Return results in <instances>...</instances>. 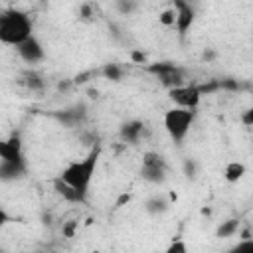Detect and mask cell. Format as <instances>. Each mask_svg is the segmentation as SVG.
I'll use <instances>...</instances> for the list:
<instances>
[{"label": "cell", "instance_id": "obj_1", "mask_svg": "<svg viewBox=\"0 0 253 253\" xmlns=\"http://www.w3.org/2000/svg\"><path fill=\"white\" fill-rule=\"evenodd\" d=\"M99 156H101V146L93 144L89 154L85 158H81V160L69 162L61 170L59 178L63 182H67L69 186H73L75 190H79L83 194H89V186L93 182V176H95V170H97V164H99Z\"/></svg>", "mask_w": 253, "mask_h": 253}, {"label": "cell", "instance_id": "obj_2", "mask_svg": "<svg viewBox=\"0 0 253 253\" xmlns=\"http://www.w3.org/2000/svg\"><path fill=\"white\" fill-rule=\"evenodd\" d=\"M34 32L32 18L22 10H4L0 12V43L16 47L20 42L30 38Z\"/></svg>", "mask_w": 253, "mask_h": 253}, {"label": "cell", "instance_id": "obj_3", "mask_svg": "<svg viewBox=\"0 0 253 253\" xmlns=\"http://www.w3.org/2000/svg\"><path fill=\"white\" fill-rule=\"evenodd\" d=\"M196 121V111L194 109H182V107H172L164 113V128L168 132V136L180 144L186 134L190 132L192 125Z\"/></svg>", "mask_w": 253, "mask_h": 253}, {"label": "cell", "instance_id": "obj_4", "mask_svg": "<svg viewBox=\"0 0 253 253\" xmlns=\"http://www.w3.org/2000/svg\"><path fill=\"white\" fill-rule=\"evenodd\" d=\"M146 71L152 73L166 89H172V87H178V85H184V83H186V73H184V69L178 67V65L172 63V61L148 63V65H146Z\"/></svg>", "mask_w": 253, "mask_h": 253}, {"label": "cell", "instance_id": "obj_5", "mask_svg": "<svg viewBox=\"0 0 253 253\" xmlns=\"http://www.w3.org/2000/svg\"><path fill=\"white\" fill-rule=\"evenodd\" d=\"M168 97L176 107L194 109V111L198 109V105L202 101V93H200L198 83H184V85L172 87V89H168Z\"/></svg>", "mask_w": 253, "mask_h": 253}, {"label": "cell", "instance_id": "obj_6", "mask_svg": "<svg viewBox=\"0 0 253 253\" xmlns=\"http://www.w3.org/2000/svg\"><path fill=\"white\" fill-rule=\"evenodd\" d=\"M16 51L18 55L26 61V63H40L43 57H45V51H43V45L40 43V40L32 34L30 38H26L24 42H20L16 45Z\"/></svg>", "mask_w": 253, "mask_h": 253}, {"label": "cell", "instance_id": "obj_7", "mask_svg": "<svg viewBox=\"0 0 253 253\" xmlns=\"http://www.w3.org/2000/svg\"><path fill=\"white\" fill-rule=\"evenodd\" d=\"M146 134H148V128H146V125H144L142 121H138V119L126 121V123H123L121 128H119V136H121V140L126 142V144H138Z\"/></svg>", "mask_w": 253, "mask_h": 253}, {"label": "cell", "instance_id": "obj_8", "mask_svg": "<svg viewBox=\"0 0 253 253\" xmlns=\"http://www.w3.org/2000/svg\"><path fill=\"white\" fill-rule=\"evenodd\" d=\"M51 117H53L55 121H59L63 126L73 128V126H79V125L85 123V119H87V109H85V105H75V107H69V109H63V111L51 113Z\"/></svg>", "mask_w": 253, "mask_h": 253}, {"label": "cell", "instance_id": "obj_9", "mask_svg": "<svg viewBox=\"0 0 253 253\" xmlns=\"http://www.w3.org/2000/svg\"><path fill=\"white\" fill-rule=\"evenodd\" d=\"M176 10V32L180 38H184L190 28L194 26V20H196V6H190V4H180V6H172Z\"/></svg>", "mask_w": 253, "mask_h": 253}, {"label": "cell", "instance_id": "obj_10", "mask_svg": "<svg viewBox=\"0 0 253 253\" xmlns=\"http://www.w3.org/2000/svg\"><path fill=\"white\" fill-rule=\"evenodd\" d=\"M28 172L26 158L22 160H0V180L2 182H16L22 180Z\"/></svg>", "mask_w": 253, "mask_h": 253}, {"label": "cell", "instance_id": "obj_11", "mask_svg": "<svg viewBox=\"0 0 253 253\" xmlns=\"http://www.w3.org/2000/svg\"><path fill=\"white\" fill-rule=\"evenodd\" d=\"M53 190L57 192V196L59 198H63L67 204H87V194H83V192H79V190H75L73 186H69L67 182H63L59 176L57 178H53Z\"/></svg>", "mask_w": 253, "mask_h": 253}, {"label": "cell", "instance_id": "obj_12", "mask_svg": "<svg viewBox=\"0 0 253 253\" xmlns=\"http://www.w3.org/2000/svg\"><path fill=\"white\" fill-rule=\"evenodd\" d=\"M22 140L20 134H12L8 140H0V160H22Z\"/></svg>", "mask_w": 253, "mask_h": 253}, {"label": "cell", "instance_id": "obj_13", "mask_svg": "<svg viewBox=\"0 0 253 253\" xmlns=\"http://www.w3.org/2000/svg\"><path fill=\"white\" fill-rule=\"evenodd\" d=\"M166 170L168 168H162V166H144L140 168V178L150 182V184H162L166 180Z\"/></svg>", "mask_w": 253, "mask_h": 253}, {"label": "cell", "instance_id": "obj_14", "mask_svg": "<svg viewBox=\"0 0 253 253\" xmlns=\"http://www.w3.org/2000/svg\"><path fill=\"white\" fill-rule=\"evenodd\" d=\"M245 172H247V168H245L243 162H229V164L223 168V178H225L229 184H235V182H239V180L245 176Z\"/></svg>", "mask_w": 253, "mask_h": 253}, {"label": "cell", "instance_id": "obj_15", "mask_svg": "<svg viewBox=\"0 0 253 253\" xmlns=\"http://www.w3.org/2000/svg\"><path fill=\"white\" fill-rule=\"evenodd\" d=\"M144 208H146L148 213L158 215V213H164V211L170 208V202H168L164 196H154V198H150V200L144 204Z\"/></svg>", "mask_w": 253, "mask_h": 253}, {"label": "cell", "instance_id": "obj_16", "mask_svg": "<svg viewBox=\"0 0 253 253\" xmlns=\"http://www.w3.org/2000/svg\"><path fill=\"white\" fill-rule=\"evenodd\" d=\"M239 225H241V221H239L237 217L225 219V221H221L219 227L215 229V237H233V235L237 233Z\"/></svg>", "mask_w": 253, "mask_h": 253}, {"label": "cell", "instance_id": "obj_17", "mask_svg": "<svg viewBox=\"0 0 253 253\" xmlns=\"http://www.w3.org/2000/svg\"><path fill=\"white\" fill-rule=\"evenodd\" d=\"M123 73H125V69L119 63H105L99 69V75L103 79H109V81H121L123 79Z\"/></svg>", "mask_w": 253, "mask_h": 253}, {"label": "cell", "instance_id": "obj_18", "mask_svg": "<svg viewBox=\"0 0 253 253\" xmlns=\"http://www.w3.org/2000/svg\"><path fill=\"white\" fill-rule=\"evenodd\" d=\"M24 85L30 89V91H43V87H45V81H43V77L40 75V73H36V71H28L26 75H24Z\"/></svg>", "mask_w": 253, "mask_h": 253}, {"label": "cell", "instance_id": "obj_19", "mask_svg": "<svg viewBox=\"0 0 253 253\" xmlns=\"http://www.w3.org/2000/svg\"><path fill=\"white\" fill-rule=\"evenodd\" d=\"M113 2H115L117 12L123 14V16H132L138 10V6H140L138 0H113Z\"/></svg>", "mask_w": 253, "mask_h": 253}, {"label": "cell", "instance_id": "obj_20", "mask_svg": "<svg viewBox=\"0 0 253 253\" xmlns=\"http://www.w3.org/2000/svg\"><path fill=\"white\" fill-rule=\"evenodd\" d=\"M142 164L144 166H162V168H168L164 156L158 154V152H144L142 154Z\"/></svg>", "mask_w": 253, "mask_h": 253}, {"label": "cell", "instance_id": "obj_21", "mask_svg": "<svg viewBox=\"0 0 253 253\" xmlns=\"http://www.w3.org/2000/svg\"><path fill=\"white\" fill-rule=\"evenodd\" d=\"M79 20H83V22H93L95 20V6L91 2H83L79 6Z\"/></svg>", "mask_w": 253, "mask_h": 253}, {"label": "cell", "instance_id": "obj_22", "mask_svg": "<svg viewBox=\"0 0 253 253\" xmlns=\"http://www.w3.org/2000/svg\"><path fill=\"white\" fill-rule=\"evenodd\" d=\"M158 22H160L164 28H172L174 22H176V10H174V8H166V10H162L160 16H158Z\"/></svg>", "mask_w": 253, "mask_h": 253}, {"label": "cell", "instance_id": "obj_23", "mask_svg": "<svg viewBox=\"0 0 253 253\" xmlns=\"http://www.w3.org/2000/svg\"><path fill=\"white\" fill-rule=\"evenodd\" d=\"M99 75V69H89V71H83V73H77L73 77V85H85L89 83L91 79H95Z\"/></svg>", "mask_w": 253, "mask_h": 253}, {"label": "cell", "instance_id": "obj_24", "mask_svg": "<svg viewBox=\"0 0 253 253\" xmlns=\"http://www.w3.org/2000/svg\"><path fill=\"white\" fill-rule=\"evenodd\" d=\"M184 174H186L188 178H196V174H198V164H196L192 158H186V160H184Z\"/></svg>", "mask_w": 253, "mask_h": 253}, {"label": "cell", "instance_id": "obj_25", "mask_svg": "<svg viewBox=\"0 0 253 253\" xmlns=\"http://www.w3.org/2000/svg\"><path fill=\"white\" fill-rule=\"evenodd\" d=\"M168 253H186L188 251V247H186V243L184 241H174V243H170L168 245V249H166Z\"/></svg>", "mask_w": 253, "mask_h": 253}, {"label": "cell", "instance_id": "obj_26", "mask_svg": "<svg viewBox=\"0 0 253 253\" xmlns=\"http://www.w3.org/2000/svg\"><path fill=\"white\" fill-rule=\"evenodd\" d=\"M130 59H132L134 63H146V53L140 51V49H132V51H130Z\"/></svg>", "mask_w": 253, "mask_h": 253}, {"label": "cell", "instance_id": "obj_27", "mask_svg": "<svg viewBox=\"0 0 253 253\" xmlns=\"http://www.w3.org/2000/svg\"><path fill=\"white\" fill-rule=\"evenodd\" d=\"M75 229H77V221H67V223H63V235H65V237H73V235H75Z\"/></svg>", "mask_w": 253, "mask_h": 253}, {"label": "cell", "instance_id": "obj_28", "mask_svg": "<svg viewBox=\"0 0 253 253\" xmlns=\"http://www.w3.org/2000/svg\"><path fill=\"white\" fill-rule=\"evenodd\" d=\"M10 221H14V217H12V215H10V213L0 206V229H2L6 223H10Z\"/></svg>", "mask_w": 253, "mask_h": 253}, {"label": "cell", "instance_id": "obj_29", "mask_svg": "<svg viewBox=\"0 0 253 253\" xmlns=\"http://www.w3.org/2000/svg\"><path fill=\"white\" fill-rule=\"evenodd\" d=\"M241 121L245 126H253V109H247L243 115H241Z\"/></svg>", "mask_w": 253, "mask_h": 253}, {"label": "cell", "instance_id": "obj_30", "mask_svg": "<svg viewBox=\"0 0 253 253\" xmlns=\"http://www.w3.org/2000/svg\"><path fill=\"white\" fill-rule=\"evenodd\" d=\"M237 235H239V239H253V235H251V227H249V225H245L243 229H237Z\"/></svg>", "mask_w": 253, "mask_h": 253}, {"label": "cell", "instance_id": "obj_31", "mask_svg": "<svg viewBox=\"0 0 253 253\" xmlns=\"http://www.w3.org/2000/svg\"><path fill=\"white\" fill-rule=\"evenodd\" d=\"M71 87H75V85H73V79H65V81H59V83H57V89H59V91H67V89H71Z\"/></svg>", "mask_w": 253, "mask_h": 253}, {"label": "cell", "instance_id": "obj_32", "mask_svg": "<svg viewBox=\"0 0 253 253\" xmlns=\"http://www.w3.org/2000/svg\"><path fill=\"white\" fill-rule=\"evenodd\" d=\"M174 6H180V4H190V6H196V0H172Z\"/></svg>", "mask_w": 253, "mask_h": 253}, {"label": "cell", "instance_id": "obj_33", "mask_svg": "<svg viewBox=\"0 0 253 253\" xmlns=\"http://www.w3.org/2000/svg\"><path fill=\"white\" fill-rule=\"evenodd\" d=\"M213 57H215L213 51H204V59H213Z\"/></svg>", "mask_w": 253, "mask_h": 253}]
</instances>
